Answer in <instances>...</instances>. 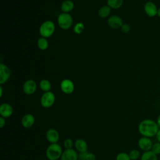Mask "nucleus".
Returning a JSON list of instances; mask_svg holds the SVG:
<instances>
[{"label":"nucleus","mask_w":160,"mask_h":160,"mask_svg":"<svg viewBox=\"0 0 160 160\" xmlns=\"http://www.w3.org/2000/svg\"><path fill=\"white\" fill-rule=\"evenodd\" d=\"M10 76V70L4 64H0V83L3 84L8 81Z\"/></svg>","instance_id":"nucleus-14"},{"label":"nucleus","mask_w":160,"mask_h":160,"mask_svg":"<svg viewBox=\"0 0 160 160\" xmlns=\"http://www.w3.org/2000/svg\"><path fill=\"white\" fill-rule=\"evenodd\" d=\"M151 151L156 155H160V142H157L153 144Z\"/></svg>","instance_id":"nucleus-26"},{"label":"nucleus","mask_w":160,"mask_h":160,"mask_svg":"<svg viewBox=\"0 0 160 160\" xmlns=\"http://www.w3.org/2000/svg\"><path fill=\"white\" fill-rule=\"evenodd\" d=\"M86 160H96V156L92 152H88Z\"/></svg>","instance_id":"nucleus-29"},{"label":"nucleus","mask_w":160,"mask_h":160,"mask_svg":"<svg viewBox=\"0 0 160 160\" xmlns=\"http://www.w3.org/2000/svg\"><path fill=\"white\" fill-rule=\"evenodd\" d=\"M58 22L60 28L63 29H68L72 25V19L70 14L64 12L58 16Z\"/></svg>","instance_id":"nucleus-4"},{"label":"nucleus","mask_w":160,"mask_h":160,"mask_svg":"<svg viewBox=\"0 0 160 160\" xmlns=\"http://www.w3.org/2000/svg\"><path fill=\"white\" fill-rule=\"evenodd\" d=\"M75 148L79 152H87L88 144L87 142L82 139H78L74 143Z\"/></svg>","instance_id":"nucleus-16"},{"label":"nucleus","mask_w":160,"mask_h":160,"mask_svg":"<svg viewBox=\"0 0 160 160\" xmlns=\"http://www.w3.org/2000/svg\"><path fill=\"white\" fill-rule=\"evenodd\" d=\"M61 89L65 94H71L74 91V86L71 80L64 79L61 83Z\"/></svg>","instance_id":"nucleus-11"},{"label":"nucleus","mask_w":160,"mask_h":160,"mask_svg":"<svg viewBox=\"0 0 160 160\" xmlns=\"http://www.w3.org/2000/svg\"><path fill=\"white\" fill-rule=\"evenodd\" d=\"M55 102V95L51 91L45 92L41 98V104L42 107L48 108L51 107Z\"/></svg>","instance_id":"nucleus-5"},{"label":"nucleus","mask_w":160,"mask_h":160,"mask_svg":"<svg viewBox=\"0 0 160 160\" xmlns=\"http://www.w3.org/2000/svg\"><path fill=\"white\" fill-rule=\"evenodd\" d=\"M6 118H4L2 117H0V128H2L5 124H6V121H5Z\"/></svg>","instance_id":"nucleus-31"},{"label":"nucleus","mask_w":160,"mask_h":160,"mask_svg":"<svg viewBox=\"0 0 160 160\" xmlns=\"http://www.w3.org/2000/svg\"><path fill=\"white\" fill-rule=\"evenodd\" d=\"M62 148L58 143L51 144L46 149V155L49 160H58L62 153Z\"/></svg>","instance_id":"nucleus-2"},{"label":"nucleus","mask_w":160,"mask_h":160,"mask_svg":"<svg viewBox=\"0 0 160 160\" xmlns=\"http://www.w3.org/2000/svg\"><path fill=\"white\" fill-rule=\"evenodd\" d=\"M140 160H158V155L151 150L144 151L140 157Z\"/></svg>","instance_id":"nucleus-17"},{"label":"nucleus","mask_w":160,"mask_h":160,"mask_svg":"<svg viewBox=\"0 0 160 160\" xmlns=\"http://www.w3.org/2000/svg\"><path fill=\"white\" fill-rule=\"evenodd\" d=\"M129 156L131 160H137L141 156V154L140 152L138 150L132 149L129 152Z\"/></svg>","instance_id":"nucleus-23"},{"label":"nucleus","mask_w":160,"mask_h":160,"mask_svg":"<svg viewBox=\"0 0 160 160\" xmlns=\"http://www.w3.org/2000/svg\"><path fill=\"white\" fill-rule=\"evenodd\" d=\"M116 160H131L129 154H127L126 152H119L117 154L116 158Z\"/></svg>","instance_id":"nucleus-24"},{"label":"nucleus","mask_w":160,"mask_h":160,"mask_svg":"<svg viewBox=\"0 0 160 160\" xmlns=\"http://www.w3.org/2000/svg\"><path fill=\"white\" fill-rule=\"evenodd\" d=\"M87 153H88V152H79V154L78 155V157L80 159V160H86Z\"/></svg>","instance_id":"nucleus-30"},{"label":"nucleus","mask_w":160,"mask_h":160,"mask_svg":"<svg viewBox=\"0 0 160 160\" xmlns=\"http://www.w3.org/2000/svg\"><path fill=\"white\" fill-rule=\"evenodd\" d=\"M158 124L159 126H160V114H159V116H158V118H157V121H156Z\"/></svg>","instance_id":"nucleus-33"},{"label":"nucleus","mask_w":160,"mask_h":160,"mask_svg":"<svg viewBox=\"0 0 160 160\" xmlns=\"http://www.w3.org/2000/svg\"><path fill=\"white\" fill-rule=\"evenodd\" d=\"M54 24L51 21H46L41 24L39 29V33L43 38H48L54 33Z\"/></svg>","instance_id":"nucleus-3"},{"label":"nucleus","mask_w":160,"mask_h":160,"mask_svg":"<svg viewBox=\"0 0 160 160\" xmlns=\"http://www.w3.org/2000/svg\"><path fill=\"white\" fill-rule=\"evenodd\" d=\"M37 85L34 81L32 79L28 80L23 85V91L25 94L31 95L33 94L36 90Z\"/></svg>","instance_id":"nucleus-9"},{"label":"nucleus","mask_w":160,"mask_h":160,"mask_svg":"<svg viewBox=\"0 0 160 160\" xmlns=\"http://www.w3.org/2000/svg\"><path fill=\"white\" fill-rule=\"evenodd\" d=\"M159 160H160V155H159Z\"/></svg>","instance_id":"nucleus-36"},{"label":"nucleus","mask_w":160,"mask_h":160,"mask_svg":"<svg viewBox=\"0 0 160 160\" xmlns=\"http://www.w3.org/2000/svg\"><path fill=\"white\" fill-rule=\"evenodd\" d=\"M156 136V138H157V140L158 141V142H160V128H159V129L158 130V132H157Z\"/></svg>","instance_id":"nucleus-32"},{"label":"nucleus","mask_w":160,"mask_h":160,"mask_svg":"<svg viewBox=\"0 0 160 160\" xmlns=\"http://www.w3.org/2000/svg\"><path fill=\"white\" fill-rule=\"evenodd\" d=\"M39 86H40V88L42 91H44L45 92H48V91H49V90L51 89V84L48 80L43 79L40 82Z\"/></svg>","instance_id":"nucleus-21"},{"label":"nucleus","mask_w":160,"mask_h":160,"mask_svg":"<svg viewBox=\"0 0 160 160\" xmlns=\"http://www.w3.org/2000/svg\"><path fill=\"white\" fill-rule=\"evenodd\" d=\"M138 144L139 148L144 152L151 150L153 143L150 138L142 136L139 139Z\"/></svg>","instance_id":"nucleus-6"},{"label":"nucleus","mask_w":160,"mask_h":160,"mask_svg":"<svg viewBox=\"0 0 160 160\" xmlns=\"http://www.w3.org/2000/svg\"><path fill=\"white\" fill-rule=\"evenodd\" d=\"M46 138L48 141L51 144L57 143L59 139V134L56 129L51 128L46 131Z\"/></svg>","instance_id":"nucleus-8"},{"label":"nucleus","mask_w":160,"mask_h":160,"mask_svg":"<svg viewBox=\"0 0 160 160\" xmlns=\"http://www.w3.org/2000/svg\"><path fill=\"white\" fill-rule=\"evenodd\" d=\"M0 91H1V92H0V96H2V87H0Z\"/></svg>","instance_id":"nucleus-35"},{"label":"nucleus","mask_w":160,"mask_h":160,"mask_svg":"<svg viewBox=\"0 0 160 160\" xmlns=\"http://www.w3.org/2000/svg\"><path fill=\"white\" fill-rule=\"evenodd\" d=\"M73 141L69 138H67L64 141L63 145L66 149H71L73 146Z\"/></svg>","instance_id":"nucleus-27"},{"label":"nucleus","mask_w":160,"mask_h":160,"mask_svg":"<svg viewBox=\"0 0 160 160\" xmlns=\"http://www.w3.org/2000/svg\"><path fill=\"white\" fill-rule=\"evenodd\" d=\"M121 30L124 33H128L131 30V27L128 24H123L121 26Z\"/></svg>","instance_id":"nucleus-28"},{"label":"nucleus","mask_w":160,"mask_h":160,"mask_svg":"<svg viewBox=\"0 0 160 160\" xmlns=\"http://www.w3.org/2000/svg\"><path fill=\"white\" fill-rule=\"evenodd\" d=\"M34 122H35V118L31 114H25L21 119L22 126L25 128H29L32 127L34 125Z\"/></svg>","instance_id":"nucleus-13"},{"label":"nucleus","mask_w":160,"mask_h":160,"mask_svg":"<svg viewBox=\"0 0 160 160\" xmlns=\"http://www.w3.org/2000/svg\"><path fill=\"white\" fill-rule=\"evenodd\" d=\"M84 28V26L82 22H78L76 24V26L74 28V31L76 34H81Z\"/></svg>","instance_id":"nucleus-25"},{"label":"nucleus","mask_w":160,"mask_h":160,"mask_svg":"<svg viewBox=\"0 0 160 160\" xmlns=\"http://www.w3.org/2000/svg\"><path fill=\"white\" fill-rule=\"evenodd\" d=\"M108 25L114 29H118L119 28H121L122 24V19L118 16H112L108 19Z\"/></svg>","instance_id":"nucleus-15"},{"label":"nucleus","mask_w":160,"mask_h":160,"mask_svg":"<svg viewBox=\"0 0 160 160\" xmlns=\"http://www.w3.org/2000/svg\"><path fill=\"white\" fill-rule=\"evenodd\" d=\"M159 129V126L157 122L151 119H144L138 125L139 132L145 137L151 138L156 136Z\"/></svg>","instance_id":"nucleus-1"},{"label":"nucleus","mask_w":160,"mask_h":160,"mask_svg":"<svg viewBox=\"0 0 160 160\" xmlns=\"http://www.w3.org/2000/svg\"><path fill=\"white\" fill-rule=\"evenodd\" d=\"M13 110L12 106L8 103H3L0 106V115L4 118L10 117L12 114Z\"/></svg>","instance_id":"nucleus-12"},{"label":"nucleus","mask_w":160,"mask_h":160,"mask_svg":"<svg viewBox=\"0 0 160 160\" xmlns=\"http://www.w3.org/2000/svg\"><path fill=\"white\" fill-rule=\"evenodd\" d=\"M110 12H111L110 7L108 6H104L99 9L98 14L100 17L104 18L109 16V14H110Z\"/></svg>","instance_id":"nucleus-19"},{"label":"nucleus","mask_w":160,"mask_h":160,"mask_svg":"<svg viewBox=\"0 0 160 160\" xmlns=\"http://www.w3.org/2000/svg\"><path fill=\"white\" fill-rule=\"evenodd\" d=\"M144 8V11L148 16L150 17H154L157 15L158 8L156 4L152 1H148L146 2Z\"/></svg>","instance_id":"nucleus-10"},{"label":"nucleus","mask_w":160,"mask_h":160,"mask_svg":"<svg viewBox=\"0 0 160 160\" xmlns=\"http://www.w3.org/2000/svg\"><path fill=\"white\" fill-rule=\"evenodd\" d=\"M79 158L77 152L71 149H66L62 153L61 160H78Z\"/></svg>","instance_id":"nucleus-7"},{"label":"nucleus","mask_w":160,"mask_h":160,"mask_svg":"<svg viewBox=\"0 0 160 160\" xmlns=\"http://www.w3.org/2000/svg\"><path fill=\"white\" fill-rule=\"evenodd\" d=\"M157 16L158 17L160 18V8H158V12H157Z\"/></svg>","instance_id":"nucleus-34"},{"label":"nucleus","mask_w":160,"mask_h":160,"mask_svg":"<svg viewBox=\"0 0 160 160\" xmlns=\"http://www.w3.org/2000/svg\"><path fill=\"white\" fill-rule=\"evenodd\" d=\"M123 2V0H108V6L114 9L120 8Z\"/></svg>","instance_id":"nucleus-20"},{"label":"nucleus","mask_w":160,"mask_h":160,"mask_svg":"<svg viewBox=\"0 0 160 160\" xmlns=\"http://www.w3.org/2000/svg\"><path fill=\"white\" fill-rule=\"evenodd\" d=\"M38 48L41 50H45L48 46V41L44 38H41L38 39Z\"/></svg>","instance_id":"nucleus-22"},{"label":"nucleus","mask_w":160,"mask_h":160,"mask_svg":"<svg viewBox=\"0 0 160 160\" xmlns=\"http://www.w3.org/2000/svg\"><path fill=\"white\" fill-rule=\"evenodd\" d=\"M73 8L74 4L71 1L69 0L64 1L61 4V10L64 12L71 11L73 9Z\"/></svg>","instance_id":"nucleus-18"}]
</instances>
